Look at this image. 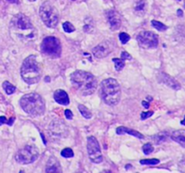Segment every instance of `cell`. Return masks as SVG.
<instances>
[{"label": "cell", "instance_id": "1", "mask_svg": "<svg viewBox=\"0 0 185 173\" xmlns=\"http://www.w3.org/2000/svg\"><path fill=\"white\" fill-rule=\"evenodd\" d=\"M70 81L75 89L84 96L93 94L98 86L96 78L90 72L84 70L74 71L70 75Z\"/></svg>", "mask_w": 185, "mask_h": 173}, {"label": "cell", "instance_id": "2", "mask_svg": "<svg viewBox=\"0 0 185 173\" xmlns=\"http://www.w3.org/2000/svg\"><path fill=\"white\" fill-rule=\"evenodd\" d=\"M11 25L19 38L24 41H32L36 38V29L30 19L24 14H18L14 16L11 21Z\"/></svg>", "mask_w": 185, "mask_h": 173}, {"label": "cell", "instance_id": "3", "mask_svg": "<svg viewBox=\"0 0 185 173\" xmlns=\"http://www.w3.org/2000/svg\"><path fill=\"white\" fill-rule=\"evenodd\" d=\"M21 76L27 84H35L42 78V68L38 63L36 57L30 55L24 61L21 67Z\"/></svg>", "mask_w": 185, "mask_h": 173}, {"label": "cell", "instance_id": "4", "mask_svg": "<svg viewBox=\"0 0 185 173\" xmlns=\"http://www.w3.org/2000/svg\"><path fill=\"white\" fill-rule=\"evenodd\" d=\"M20 106L23 110L31 117H38L44 113L45 104L39 94L29 93L20 99Z\"/></svg>", "mask_w": 185, "mask_h": 173}, {"label": "cell", "instance_id": "5", "mask_svg": "<svg viewBox=\"0 0 185 173\" xmlns=\"http://www.w3.org/2000/svg\"><path fill=\"white\" fill-rule=\"evenodd\" d=\"M101 97L108 106H116L121 98V89L115 79H107L101 83Z\"/></svg>", "mask_w": 185, "mask_h": 173}, {"label": "cell", "instance_id": "6", "mask_svg": "<svg viewBox=\"0 0 185 173\" xmlns=\"http://www.w3.org/2000/svg\"><path fill=\"white\" fill-rule=\"evenodd\" d=\"M40 16L47 27L55 28L59 23V13L57 9L50 3L44 2L40 7L39 10Z\"/></svg>", "mask_w": 185, "mask_h": 173}, {"label": "cell", "instance_id": "7", "mask_svg": "<svg viewBox=\"0 0 185 173\" xmlns=\"http://www.w3.org/2000/svg\"><path fill=\"white\" fill-rule=\"evenodd\" d=\"M41 51L48 57L52 59L59 58L62 53V45L59 39L53 36H48L44 39L41 44Z\"/></svg>", "mask_w": 185, "mask_h": 173}, {"label": "cell", "instance_id": "8", "mask_svg": "<svg viewBox=\"0 0 185 173\" xmlns=\"http://www.w3.org/2000/svg\"><path fill=\"white\" fill-rule=\"evenodd\" d=\"M39 150L34 145H26L16 154V161L20 164H30L37 160Z\"/></svg>", "mask_w": 185, "mask_h": 173}, {"label": "cell", "instance_id": "9", "mask_svg": "<svg viewBox=\"0 0 185 173\" xmlns=\"http://www.w3.org/2000/svg\"><path fill=\"white\" fill-rule=\"evenodd\" d=\"M136 39L139 46L144 49H152L158 45V36L153 32H141Z\"/></svg>", "mask_w": 185, "mask_h": 173}, {"label": "cell", "instance_id": "10", "mask_svg": "<svg viewBox=\"0 0 185 173\" xmlns=\"http://www.w3.org/2000/svg\"><path fill=\"white\" fill-rule=\"evenodd\" d=\"M88 154L90 157V160L94 163H100L103 161V157L101 153L100 147L98 140L94 136H90L88 138Z\"/></svg>", "mask_w": 185, "mask_h": 173}, {"label": "cell", "instance_id": "11", "mask_svg": "<svg viewBox=\"0 0 185 173\" xmlns=\"http://www.w3.org/2000/svg\"><path fill=\"white\" fill-rule=\"evenodd\" d=\"M114 46H115V41L108 40V41H104L101 43H99L98 46H96L93 50V55L96 58H98V59H101V58H104L106 56H108L114 49Z\"/></svg>", "mask_w": 185, "mask_h": 173}, {"label": "cell", "instance_id": "12", "mask_svg": "<svg viewBox=\"0 0 185 173\" xmlns=\"http://www.w3.org/2000/svg\"><path fill=\"white\" fill-rule=\"evenodd\" d=\"M50 132L52 135L57 137H66L69 134L68 127L64 122L61 120H54L50 125Z\"/></svg>", "mask_w": 185, "mask_h": 173}, {"label": "cell", "instance_id": "13", "mask_svg": "<svg viewBox=\"0 0 185 173\" xmlns=\"http://www.w3.org/2000/svg\"><path fill=\"white\" fill-rule=\"evenodd\" d=\"M107 17H108V23L110 24L111 30H113V31L118 30L121 26V17H120V14H118V12L114 10V9L109 10L107 12Z\"/></svg>", "mask_w": 185, "mask_h": 173}, {"label": "cell", "instance_id": "14", "mask_svg": "<svg viewBox=\"0 0 185 173\" xmlns=\"http://www.w3.org/2000/svg\"><path fill=\"white\" fill-rule=\"evenodd\" d=\"M159 79H160L161 82L164 83L166 86H170V88H172L174 89H181L180 84L174 78L163 73V72H162V73L159 75Z\"/></svg>", "mask_w": 185, "mask_h": 173}, {"label": "cell", "instance_id": "15", "mask_svg": "<svg viewBox=\"0 0 185 173\" xmlns=\"http://www.w3.org/2000/svg\"><path fill=\"white\" fill-rule=\"evenodd\" d=\"M53 97L56 102L59 103L60 105L67 106L70 103V98L68 97V94L62 89L56 90L53 94Z\"/></svg>", "mask_w": 185, "mask_h": 173}, {"label": "cell", "instance_id": "16", "mask_svg": "<svg viewBox=\"0 0 185 173\" xmlns=\"http://www.w3.org/2000/svg\"><path fill=\"white\" fill-rule=\"evenodd\" d=\"M45 171L46 172H62L60 162H58V160H57L56 158L51 157L49 159L46 164Z\"/></svg>", "mask_w": 185, "mask_h": 173}, {"label": "cell", "instance_id": "17", "mask_svg": "<svg viewBox=\"0 0 185 173\" xmlns=\"http://www.w3.org/2000/svg\"><path fill=\"white\" fill-rule=\"evenodd\" d=\"M146 10V0H134V11L137 16H144Z\"/></svg>", "mask_w": 185, "mask_h": 173}, {"label": "cell", "instance_id": "18", "mask_svg": "<svg viewBox=\"0 0 185 173\" xmlns=\"http://www.w3.org/2000/svg\"><path fill=\"white\" fill-rule=\"evenodd\" d=\"M171 138L174 142H178L181 146L185 148V130H177V131H174L172 134V135H171Z\"/></svg>", "mask_w": 185, "mask_h": 173}, {"label": "cell", "instance_id": "19", "mask_svg": "<svg viewBox=\"0 0 185 173\" xmlns=\"http://www.w3.org/2000/svg\"><path fill=\"white\" fill-rule=\"evenodd\" d=\"M117 134H131L135 137H137L139 139H144V135L140 134L139 132L136 131V130H133V129H130V128H126V127H124V126H120L118 128H117Z\"/></svg>", "mask_w": 185, "mask_h": 173}, {"label": "cell", "instance_id": "20", "mask_svg": "<svg viewBox=\"0 0 185 173\" xmlns=\"http://www.w3.org/2000/svg\"><path fill=\"white\" fill-rule=\"evenodd\" d=\"M79 110H80V114H82V117H83L87 118V119L91 118L92 114H91L90 111L86 107H85V106H83V105H79Z\"/></svg>", "mask_w": 185, "mask_h": 173}, {"label": "cell", "instance_id": "21", "mask_svg": "<svg viewBox=\"0 0 185 173\" xmlns=\"http://www.w3.org/2000/svg\"><path fill=\"white\" fill-rule=\"evenodd\" d=\"M3 88L7 95H11L16 91V86L12 85L11 83H9L8 81H5L3 83Z\"/></svg>", "mask_w": 185, "mask_h": 173}, {"label": "cell", "instance_id": "22", "mask_svg": "<svg viewBox=\"0 0 185 173\" xmlns=\"http://www.w3.org/2000/svg\"><path fill=\"white\" fill-rule=\"evenodd\" d=\"M84 32L86 33H90L93 30V21L91 18H87L85 20V24H84V27H83Z\"/></svg>", "mask_w": 185, "mask_h": 173}, {"label": "cell", "instance_id": "23", "mask_svg": "<svg viewBox=\"0 0 185 173\" xmlns=\"http://www.w3.org/2000/svg\"><path fill=\"white\" fill-rule=\"evenodd\" d=\"M152 25L155 29H157L158 31H160V32H163V31H165L167 29V26L165 24H163V23H161L159 21H156V20H153L152 21Z\"/></svg>", "mask_w": 185, "mask_h": 173}, {"label": "cell", "instance_id": "24", "mask_svg": "<svg viewBox=\"0 0 185 173\" xmlns=\"http://www.w3.org/2000/svg\"><path fill=\"white\" fill-rule=\"evenodd\" d=\"M166 138H167V134H166V133H160V134H156V135L153 136V140L156 143H157V144H159V143L164 142V141L166 140Z\"/></svg>", "mask_w": 185, "mask_h": 173}, {"label": "cell", "instance_id": "25", "mask_svg": "<svg viewBox=\"0 0 185 173\" xmlns=\"http://www.w3.org/2000/svg\"><path fill=\"white\" fill-rule=\"evenodd\" d=\"M113 62H115V68L118 71H120L125 67V62L122 59H113Z\"/></svg>", "mask_w": 185, "mask_h": 173}, {"label": "cell", "instance_id": "26", "mask_svg": "<svg viewBox=\"0 0 185 173\" xmlns=\"http://www.w3.org/2000/svg\"><path fill=\"white\" fill-rule=\"evenodd\" d=\"M160 162L159 160L157 159H148V160H141L140 161V163L143 164V165H156Z\"/></svg>", "mask_w": 185, "mask_h": 173}, {"label": "cell", "instance_id": "27", "mask_svg": "<svg viewBox=\"0 0 185 173\" xmlns=\"http://www.w3.org/2000/svg\"><path fill=\"white\" fill-rule=\"evenodd\" d=\"M61 155L64 158H72L74 156V153L70 148H65L62 151Z\"/></svg>", "mask_w": 185, "mask_h": 173}, {"label": "cell", "instance_id": "28", "mask_svg": "<svg viewBox=\"0 0 185 173\" xmlns=\"http://www.w3.org/2000/svg\"><path fill=\"white\" fill-rule=\"evenodd\" d=\"M62 27H63V30L66 32V33H72L75 31V27L69 22H65L63 24H62Z\"/></svg>", "mask_w": 185, "mask_h": 173}, {"label": "cell", "instance_id": "29", "mask_svg": "<svg viewBox=\"0 0 185 173\" xmlns=\"http://www.w3.org/2000/svg\"><path fill=\"white\" fill-rule=\"evenodd\" d=\"M143 152L146 155H148V154L152 153L153 152V146L151 143H146L143 146Z\"/></svg>", "mask_w": 185, "mask_h": 173}, {"label": "cell", "instance_id": "30", "mask_svg": "<svg viewBox=\"0 0 185 173\" xmlns=\"http://www.w3.org/2000/svg\"><path fill=\"white\" fill-rule=\"evenodd\" d=\"M119 40L122 42V44H125V43L130 40V36L125 33H121L119 34Z\"/></svg>", "mask_w": 185, "mask_h": 173}, {"label": "cell", "instance_id": "31", "mask_svg": "<svg viewBox=\"0 0 185 173\" xmlns=\"http://www.w3.org/2000/svg\"><path fill=\"white\" fill-rule=\"evenodd\" d=\"M153 114V111H149V112H143L141 114V119L142 120H145V119H147L149 118L150 117H152Z\"/></svg>", "mask_w": 185, "mask_h": 173}, {"label": "cell", "instance_id": "32", "mask_svg": "<svg viewBox=\"0 0 185 173\" xmlns=\"http://www.w3.org/2000/svg\"><path fill=\"white\" fill-rule=\"evenodd\" d=\"M121 59L123 61L125 60H131L132 59V56L128 53V52H126V51H123L121 53Z\"/></svg>", "mask_w": 185, "mask_h": 173}, {"label": "cell", "instance_id": "33", "mask_svg": "<svg viewBox=\"0 0 185 173\" xmlns=\"http://www.w3.org/2000/svg\"><path fill=\"white\" fill-rule=\"evenodd\" d=\"M65 117H66L67 119H72V111L69 110V109L65 110Z\"/></svg>", "mask_w": 185, "mask_h": 173}, {"label": "cell", "instance_id": "34", "mask_svg": "<svg viewBox=\"0 0 185 173\" xmlns=\"http://www.w3.org/2000/svg\"><path fill=\"white\" fill-rule=\"evenodd\" d=\"M7 123V120L5 117H0V125H2L4 124Z\"/></svg>", "mask_w": 185, "mask_h": 173}, {"label": "cell", "instance_id": "35", "mask_svg": "<svg viewBox=\"0 0 185 173\" xmlns=\"http://www.w3.org/2000/svg\"><path fill=\"white\" fill-rule=\"evenodd\" d=\"M177 14H178V16H182V11H181V9H179V10L177 11Z\"/></svg>", "mask_w": 185, "mask_h": 173}, {"label": "cell", "instance_id": "36", "mask_svg": "<svg viewBox=\"0 0 185 173\" xmlns=\"http://www.w3.org/2000/svg\"><path fill=\"white\" fill-rule=\"evenodd\" d=\"M142 104H143V106H145V107H146V108H148L149 105H148L147 103H146V102H145V101H143V103H142Z\"/></svg>", "mask_w": 185, "mask_h": 173}, {"label": "cell", "instance_id": "37", "mask_svg": "<svg viewBox=\"0 0 185 173\" xmlns=\"http://www.w3.org/2000/svg\"><path fill=\"white\" fill-rule=\"evenodd\" d=\"M181 124H183V125H185V117H184V119L181 122Z\"/></svg>", "mask_w": 185, "mask_h": 173}, {"label": "cell", "instance_id": "38", "mask_svg": "<svg viewBox=\"0 0 185 173\" xmlns=\"http://www.w3.org/2000/svg\"><path fill=\"white\" fill-rule=\"evenodd\" d=\"M29 1H31V2H33V1H35V0H29Z\"/></svg>", "mask_w": 185, "mask_h": 173}, {"label": "cell", "instance_id": "39", "mask_svg": "<svg viewBox=\"0 0 185 173\" xmlns=\"http://www.w3.org/2000/svg\"><path fill=\"white\" fill-rule=\"evenodd\" d=\"M177 1H181V0H177Z\"/></svg>", "mask_w": 185, "mask_h": 173}, {"label": "cell", "instance_id": "40", "mask_svg": "<svg viewBox=\"0 0 185 173\" xmlns=\"http://www.w3.org/2000/svg\"><path fill=\"white\" fill-rule=\"evenodd\" d=\"M184 7H185V3H184Z\"/></svg>", "mask_w": 185, "mask_h": 173}, {"label": "cell", "instance_id": "41", "mask_svg": "<svg viewBox=\"0 0 185 173\" xmlns=\"http://www.w3.org/2000/svg\"><path fill=\"white\" fill-rule=\"evenodd\" d=\"M72 1H75V0H72Z\"/></svg>", "mask_w": 185, "mask_h": 173}]
</instances>
